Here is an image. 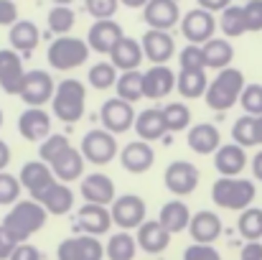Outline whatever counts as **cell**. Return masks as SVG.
I'll return each instance as SVG.
<instances>
[{"label":"cell","mask_w":262,"mask_h":260,"mask_svg":"<svg viewBox=\"0 0 262 260\" xmlns=\"http://www.w3.org/2000/svg\"><path fill=\"white\" fill-rule=\"evenodd\" d=\"M250 166H252L255 178H257V181H262V151H257V153H255V158L250 161Z\"/></svg>","instance_id":"obj_56"},{"label":"cell","mask_w":262,"mask_h":260,"mask_svg":"<svg viewBox=\"0 0 262 260\" xmlns=\"http://www.w3.org/2000/svg\"><path fill=\"white\" fill-rule=\"evenodd\" d=\"M18 178H20L23 189L31 191V196L41 194L43 189H49V186L56 181V176H54L51 166H49L46 161H28V164H23Z\"/></svg>","instance_id":"obj_27"},{"label":"cell","mask_w":262,"mask_h":260,"mask_svg":"<svg viewBox=\"0 0 262 260\" xmlns=\"http://www.w3.org/2000/svg\"><path fill=\"white\" fill-rule=\"evenodd\" d=\"M196 3H199V8L211 10V13H222L224 8H229V5H232V0H196Z\"/></svg>","instance_id":"obj_54"},{"label":"cell","mask_w":262,"mask_h":260,"mask_svg":"<svg viewBox=\"0 0 262 260\" xmlns=\"http://www.w3.org/2000/svg\"><path fill=\"white\" fill-rule=\"evenodd\" d=\"M211 199L222 209H247L255 202V184L239 176H222L211 186Z\"/></svg>","instance_id":"obj_3"},{"label":"cell","mask_w":262,"mask_h":260,"mask_svg":"<svg viewBox=\"0 0 262 260\" xmlns=\"http://www.w3.org/2000/svg\"><path fill=\"white\" fill-rule=\"evenodd\" d=\"M59 260H102L104 258V248L94 235H74L59 243L56 248Z\"/></svg>","instance_id":"obj_11"},{"label":"cell","mask_w":262,"mask_h":260,"mask_svg":"<svg viewBox=\"0 0 262 260\" xmlns=\"http://www.w3.org/2000/svg\"><path fill=\"white\" fill-rule=\"evenodd\" d=\"M163 120H166L168 133H181L191 123V110H188L186 102H171V105L163 107Z\"/></svg>","instance_id":"obj_40"},{"label":"cell","mask_w":262,"mask_h":260,"mask_svg":"<svg viewBox=\"0 0 262 260\" xmlns=\"http://www.w3.org/2000/svg\"><path fill=\"white\" fill-rule=\"evenodd\" d=\"M8 41H10V49L20 51V54H28L36 49V44L41 41V33H38V26L33 21H15L10 26V33H8Z\"/></svg>","instance_id":"obj_31"},{"label":"cell","mask_w":262,"mask_h":260,"mask_svg":"<svg viewBox=\"0 0 262 260\" xmlns=\"http://www.w3.org/2000/svg\"><path fill=\"white\" fill-rule=\"evenodd\" d=\"M8 164H10V148L5 141H0V171H5Z\"/></svg>","instance_id":"obj_55"},{"label":"cell","mask_w":262,"mask_h":260,"mask_svg":"<svg viewBox=\"0 0 262 260\" xmlns=\"http://www.w3.org/2000/svg\"><path fill=\"white\" fill-rule=\"evenodd\" d=\"M89 15L97 18V21H104V18H112L120 8V0H84Z\"/></svg>","instance_id":"obj_47"},{"label":"cell","mask_w":262,"mask_h":260,"mask_svg":"<svg viewBox=\"0 0 262 260\" xmlns=\"http://www.w3.org/2000/svg\"><path fill=\"white\" fill-rule=\"evenodd\" d=\"M188 232H191L193 243L211 245V243L222 235V219H219V214H216V212H211V209H201V212L191 214Z\"/></svg>","instance_id":"obj_24"},{"label":"cell","mask_w":262,"mask_h":260,"mask_svg":"<svg viewBox=\"0 0 262 260\" xmlns=\"http://www.w3.org/2000/svg\"><path fill=\"white\" fill-rule=\"evenodd\" d=\"M49 166H51V171L56 176V181L69 184V181L82 178V171H84V156H82V151H77L74 146H69V148L61 151Z\"/></svg>","instance_id":"obj_26"},{"label":"cell","mask_w":262,"mask_h":260,"mask_svg":"<svg viewBox=\"0 0 262 260\" xmlns=\"http://www.w3.org/2000/svg\"><path fill=\"white\" fill-rule=\"evenodd\" d=\"M87 82L94 89H110V87L117 85V67L112 62H99L94 67H89Z\"/></svg>","instance_id":"obj_41"},{"label":"cell","mask_w":262,"mask_h":260,"mask_svg":"<svg viewBox=\"0 0 262 260\" xmlns=\"http://www.w3.org/2000/svg\"><path fill=\"white\" fill-rule=\"evenodd\" d=\"M239 105L247 115H262V85H245L242 89V97H239Z\"/></svg>","instance_id":"obj_45"},{"label":"cell","mask_w":262,"mask_h":260,"mask_svg":"<svg viewBox=\"0 0 262 260\" xmlns=\"http://www.w3.org/2000/svg\"><path fill=\"white\" fill-rule=\"evenodd\" d=\"M82 199L87 204H112L115 202V184L107 173H89L82 178Z\"/></svg>","instance_id":"obj_25"},{"label":"cell","mask_w":262,"mask_h":260,"mask_svg":"<svg viewBox=\"0 0 262 260\" xmlns=\"http://www.w3.org/2000/svg\"><path fill=\"white\" fill-rule=\"evenodd\" d=\"M232 59H234V49H232V44L229 41H224V38H209L206 44H204V64H206V69H227L229 64H232Z\"/></svg>","instance_id":"obj_34"},{"label":"cell","mask_w":262,"mask_h":260,"mask_svg":"<svg viewBox=\"0 0 262 260\" xmlns=\"http://www.w3.org/2000/svg\"><path fill=\"white\" fill-rule=\"evenodd\" d=\"M20 178L13 176L8 171H0V204L8 207V204H15L18 196H20Z\"/></svg>","instance_id":"obj_44"},{"label":"cell","mask_w":262,"mask_h":260,"mask_svg":"<svg viewBox=\"0 0 262 260\" xmlns=\"http://www.w3.org/2000/svg\"><path fill=\"white\" fill-rule=\"evenodd\" d=\"M239 260H262V243L260 240H250V243L242 248Z\"/></svg>","instance_id":"obj_53"},{"label":"cell","mask_w":262,"mask_h":260,"mask_svg":"<svg viewBox=\"0 0 262 260\" xmlns=\"http://www.w3.org/2000/svg\"><path fill=\"white\" fill-rule=\"evenodd\" d=\"M178 62H181V69H206V64H204V46H199V44L183 46V51L178 54Z\"/></svg>","instance_id":"obj_46"},{"label":"cell","mask_w":262,"mask_h":260,"mask_svg":"<svg viewBox=\"0 0 262 260\" xmlns=\"http://www.w3.org/2000/svg\"><path fill=\"white\" fill-rule=\"evenodd\" d=\"M143 21L150 28L158 31H171L176 23H181V10L176 0H148L143 8Z\"/></svg>","instance_id":"obj_18"},{"label":"cell","mask_w":262,"mask_h":260,"mask_svg":"<svg viewBox=\"0 0 262 260\" xmlns=\"http://www.w3.org/2000/svg\"><path fill=\"white\" fill-rule=\"evenodd\" d=\"M145 202L143 196L138 194H122V196H115L112 207H110V214H112V222L120 227V230H133V227H140L145 222Z\"/></svg>","instance_id":"obj_10"},{"label":"cell","mask_w":262,"mask_h":260,"mask_svg":"<svg viewBox=\"0 0 262 260\" xmlns=\"http://www.w3.org/2000/svg\"><path fill=\"white\" fill-rule=\"evenodd\" d=\"M247 153L242 146L237 143H227V146H219V151L214 153V169L222 173V176H239L247 166Z\"/></svg>","instance_id":"obj_29"},{"label":"cell","mask_w":262,"mask_h":260,"mask_svg":"<svg viewBox=\"0 0 262 260\" xmlns=\"http://www.w3.org/2000/svg\"><path fill=\"white\" fill-rule=\"evenodd\" d=\"M176 89V74L168 64H153L143 72V97L163 99Z\"/></svg>","instance_id":"obj_15"},{"label":"cell","mask_w":262,"mask_h":260,"mask_svg":"<svg viewBox=\"0 0 262 260\" xmlns=\"http://www.w3.org/2000/svg\"><path fill=\"white\" fill-rule=\"evenodd\" d=\"M99 120H102V128L120 135V133H127L133 125H135V110H133V102L122 99V97H112L107 102H102L99 107Z\"/></svg>","instance_id":"obj_9"},{"label":"cell","mask_w":262,"mask_h":260,"mask_svg":"<svg viewBox=\"0 0 262 260\" xmlns=\"http://www.w3.org/2000/svg\"><path fill=\"white\" fill-rule=\"evenodd\" d=\"M186 143L193 153L199 156H209V153H216L219 146H222V133L214 123H199V125H191L188 128V135H186Z\"/></svg>","instance_id":"obj_20"},{"label":"cell","mask_w":262,"mask_h":260,"mask_svg":"<svg viewBox=\"0 0 262 260\" xmlns=\"http://www.w3.org/2000/svg\"><path fill=\"white\" fill-rule=\"evenodd\" d=\"M87 89L79 79H64L56 85V92L51 97V110L61 123H79L84 115Z\"/></svg>","instance_id":"obj_4"},{"label":"cell","mask_w":262,"mask_h":260,"mask_svg":"<svg viewBox=\"0 0 262 260\" xmlns=\"http://www.w3.org/2000/svg\"><path fill=\"white\" fill-rule=\"evenodd\" d=\"M18 245H20V243H15V240H13V235L0 225V260L10 258V255H13V250H15Z\"/></svg>","instance_id":"obj_52"},{"label":"cell","mask_w":262,"mask_h":260,"mask_svg":"<svg viewBox=\"0 0 262 260\" xmlns=\"http://www.w3.org/2000/svg\"><path fill=\"white\" fill-rule=\"evenodd\" d=\"M125 38L122 33V26L112 18H104V21H94L92 28L87 33V44L92 51L97 54H112V49Z\"/></svg>","instance_id":"obj_12"},{"label":"cell","mask_w":262,"mask_h":260,"mask_svg":"<svg viewBox=\"0 0 262 260\" xmlns=\"http://www.w3.org/2000/svg\"><path fill=\"white\" fill-rule=\"evenodd\" d=\"M18 133L31 143L46 141L51 135V115L43 107H26L18 117Z\"/></svg>","instance_id":"obj_13"},{"label":"cell","mask_w":262,"mask_h":260,"mask_svg":"<svg viewBox=\"0 0 262 260\" xmlns=\"http://www.w3.org/2000/svg\"><path fill=\"white\" fill-rule=\"evenodd\" d=\"M183 260H222V255H219L216 248L196 243V245H188L183 250Z\"/></svg>","instance_id":"obj_48"},{"label":"cell","mask_w":262,"mask_h":260,"mask_svg":"<svg viewBox=\"0 0 262 260\" xmlns=\"http://www.w3.org/2000/svg\"><path fill=\"white\" fill-rule=\"evenodd\" d=\"M0 128H3V110H0Z\"/></svg>","instance_id":"obj_60"},{"label":"cell","mask_w":262,"mask_h":260,"mask_svg":"<svg viewBox=\"0 0 262 260\" xmlns=\"http://www.w3.org/2000/svg\"><path fill=\"white\" fill-rule=\"evenodd\" d=\"M232 138H234V143L242 146V148L257 146V117L245 112V115L232 125Z\"/></svg>","instance_id":"obj_37"},{"label":"cell","mask_w":262,"mask_h":260,"mask_svg":"<svg viewBox=\"0 0 262 260\" xmlns=\"http://www.w3.org/2000/svg\"><path fill=\"white\" fill-rule=\"evenodd\" d=\"M138 248H143V253H150V255H158L163 253L168 245H171V232L158 222V219H145L140 227H138Z\"/></svg>","instance_id":"obj_21"},{"label":"cell","mask_w":262,"mask_h":260,"mask_svg":"<svg viewBox=\"0 0 262 260\" xmlns=\"http://www.w3.org/2000/svg\"><path fill=\"white\" fill-rule=\"evenodd\" d=\"M82 156L94 166H104L117 156V138L104 128H92L82 138Z\"/></svg>","instance_id":"obj_6"},{"label":"cell","mask_w":262,"mask_h":260,"mask_svg":"<svg viewBox=\"0 0 262 260\" xmlns=\"http://www.w3.org/2000/svg\"><path fill=\"white\" fill-rule=\"evenodd\" d=\"M143 54L150 64H166L176 54V41L168 31H158V28H148L143 33Z\"/></svg>","instance_id":"obj_16"},{"label":"cell","mask_w":262,"mask_h":260,"mask_svg":"<svg viewBox=\"0 0 262 260\" xmlns=\"http://www.w3.org/2000/svg\"><path fill=\"white\" fill-rule=\"evenodd\" d=\"M163 181L171 194L188 196L199 186V169L188 161H173V164H168V169L163 173Z\"/></svg>","instance_id":"obj_14"},{"label":"cell","mask_w":262,"mask_h":260,"mask_svg":"<svg viewBox=\"0 0 262 260\" xmlns=\"http://www.w3.org/2000/svg\"><path fill=\"white\" fill-rule=\"evenodd\" d=\"M33 199H36L49 214H56V217L72 212V207H74V191H72L64 181H54L49 189H43V191L36 194Z\"/></svg>","instance_id":"obj_19"},{"label":"cell","mask_w":262,"mask_h":260,"mask_svg":"<svg viewBox=\"0 0 262 260\" xmlns=\"http://www.w3.org/2000/svg\"><path fill=\"white\" fill-rule=\"evenodd\" d=\"M74 23H77V15H74V10H72L69 5H54V8L49 10V28H51L54 33L67 36V33L74 28Z\"/></svg>","instance_id":"obj_42"},{"label":"cell","mask_w":262,"mask_h":260,"mask_svg":"<svg viewBox=\"0 0 262 260\" xmlns=\"http://www.w3.org/2000/svg\"><path fill=\"white\" fill-rule=\"evenodd\" d=\"M242 89H245V74H242V69L227 67V69H219V74L209 82L206 94H204V102L211 110H216V112H227L232 105L239 102Z\"/></svg>","instance_id":"obj_2"},{"label":"cell","mask_w":262,"mask_h":260,"mask_svg":"<svg viewBox=\"0 0 262 260\" xmlns=\"http://www.w3.org/2000/svg\"><path fill=\"white\" fill-rule=\"evenodd\" d=\"M219 26V18H214L211 10H204V8H193L183 15L181 21V33L188 44H206L209 38H214V31Z\"/></svg>","instance_id":"obj_8"},{"label":"cell","mask_w":262,"mask_h":260,"mask_svg":"<svg viewBox=\"0 0 262 260\" xmlns=\"http://www.w3.org/2000/svg\"><path fill=\"white\" fill-rule=\"evenodd\" d=\"M133 128H135L138 138H140V141H148V143H150V141H161V138L168 133L161 107H148V110L138 112Z\"/></svg>","instance_id":"obj_28"},{"label":"cell","mask_w":262,"mask_h":260,"mask_svg":"<svg viewBox=\"0 0 262 260\" xmlns=\"http://www.w3.org/2000/svg\"><path fill=\"white\" fill-rule=\"evenodd\" d=\"M54 92H56V85H54V79H51L49 72H43V69H31V72H26L18 94H20V99H23L28 107H43L46 102H51Z\"/></svg>","instance_id":"obj_7"},{"label":"cell","mask_w":262,"mask_h":260,"mask_svg":"<svg viewBox=\"0 0 262 260\" xmlns=\"http://www.w3.org/2000/svg\"><path fill=\"white\" fill-rule=\"evenodd\" d=\"M72 143H69V138L67 135H59V133H51L46 141H41V146H38V158L41 161H46V164H51L61 151H67Z\"/></svg>","instance_id":"obj_43"},{"label":"cell","mask_w":262,"mask_h":260,"mask_svg":"<svg viewBox=\"0 0 262 260\" xmlns=\"http://www.w3.org/2000/svg\"><path fill=\"white\" fill-rule=\"evenodd\" d=\"M138 253V240L127 232V230H120L117 235H112L104 245V255L110 260H133Z\"/></svg>","instance_id":"obj_35"},{"label":"cell","mask_w":262,"mask_h":260,"mask_svg":"<svg viewBox=\"0 0 262 260\" xmlns=\"http://www.w3.org/2000/svg\"><path fill=\"white\" fill-rule=\"evenodd\" d=\"M18 21V5L13 0H0V26H13Z\"/></svg>","instance_id":"obj_51"},{"label":"cell","mask_w":262,"mask_h":260,"mask_svg":"<svg viewBox=\"0 0 262 260\" xmlns=\"http://www.w3.org/2000/svg\"><path fill=\"white\" fill-rule=\"evenodd\" d=\"M23 77H26V69H23L20 54L15 49H0V89L5 94H18Z\"/></svg>","instance_id":"obj_17"},{"label":"cell","mask_w":262,"mask_h":260,"mask_svg":"<svg viewBox=\"0 0 262 260\" xmlns=\"http://www.w3.org/2000/svg\"><path fill=\"white\" fill-rule=\"evenodd\" d=\"M206 87H209V79H206V69H181L176 74V89L181 92V97L186 99H199L206 94Z\"/></svg>","instance_id":"obj_32"},{"label":"cell","mask_w":262,"mask_h":260,"mask_svg":"<svg viewBox=\"0 0 262 260\" xmlns=\"http://www.w3.org/2000/svg\"><path fill=\"white\" fill-rule=\"evenodd\" d=\"M257 146H262V115H257Z\"/></svg>","instance_id":"obj_58"},{"label":"cell","mask_w":262,"mask_h":260,"mask_svg":"<svg viewBox=\"0 0 262 260\" xmlns=\"http://www.w3.org/2000/svg\"><path fill=\"white\" fill-rule=\"evenodd\" d=\"M143 46H140V41L138 38H130V36H125L115 49H112V54H110V62L117 67V69H122V72H133V69H138L140 64H143Z\"/></svg>","instance_id":"obj_30"},{"label":"cell","mask_w":262,"mask_h":260,"mask_svg":"<svg viewBox=\"0 0 262 260\" xmlns=\"http://www.w3.org/2000/svg\"><path fill=\"white\" fill-rule=\"evenodd\" d=\"M74 0H54V5H72Z\"/></svg>","instance_id":"obj_59"},{"label":"cell","mask_w":262,"mask_h":260,"mask_svg":"<svg viewBox=\"0 0 262 260\" xmlns=\"http://www.w3.org/2000/svg\"><path fill=\"white\" fill-rule=\"evenodd\" d=\"M158 222L173 235V232H183L188 230V222H191V209L188 204H183L181 199H173L168 204H163L161 214H158Z\"/></svg>","instance_id":"obj_33"},{"label":"cell","mask_w":262,"mask_h":260,"mask_svg":"<svg viewBox=\"0 0 262 260\" xmlns=\"http://www.w3.org/2000/svg\"><path fill=\"white\" fill-rule=\"evenodd\" d=\"M120 164H122L125 171H130V173H145L156 164V153H153V148H150L148 141H140L138 138V141H133V143H127L122 148Z\"/></svg>","instance_id":"obj_22"},{"label":"cell","mask_w":262,"mask_h":260,"mask_svg":"<svg viewBox=\"0 0 262 260\" xmlns=\"http://www.w3.org/2000/svg\"><path fill=\"white\" fill-rule=\"evenodd\" d=\"M89 56V44L77 38V36H59L56 41H51L49 51H46V59L54 69L59 72H69V69H77L87 62Z\"/></svg>","instance_id":"obj_5"},{"label":"cell","mask_w":262,"mask_h":260,"mask_svg":"<svg viewBox=\"0 0 262 260\" xmlns=\"http://www.w3.org/2000/svg\"><path fill=\"white\" fill-rule=\"evenodd\" d=\"M46 217H49V212L36 199H26V202H15L0 225L13 235L15 243H26L31 235H36L46 225Z\"/></svg>","instance_id":"obj_1"},{"label":"cell","mask_w":262,"mask_h":260,"mask_svg":"<svg viewBox=\"0 0 262 260\" xmlns=\"http://www.w3.org/2000/svg\"><path fill=\"white\" fill-rule=\"evenodd\" d=\"M117 97L127 99V102H138L143 97V72L133 69V72H122V77H117Z\"/></svg>","instance_id":"obj_38"},{"label":"cell","mask_w":262,"mask_h":260,"mask_svg":"<svg viewBox=\"0 0 262 260\" xmlns=\"http://www.w3.org/2000/svg\"><path fill=\"white\" fill-rule=\"evenodd\" d=\"M112 214L107 207L102 204H84L79 212H77V230H82L84 235H104L110 227H112Z\"/></svg>","instance_id":"obj_23"},{"label":"cell","mask_w":262,"mask_h":260,"mask_svg":"<svg viewBox=\"0 0 262 260\" xmlns=\"http://www.w3.org/2000/svg\"><path fill=\"white\" fill-rule=\"evenodd\" d=\"M237 230H239V235L247 243L250 240H260L262 237V209H257V207L242 209V214L237 219Z\"/></svg>","instance_id":"obj_39"},{"label":"cell","mask_w":262,"mask_h":260,"mask_svg":"<svg viewBox=\"0 0 262 260\" xmlns=\"http://www.w3.org/2000/svg\"><path fill=\"white\" fill-rule=\"evenodd\" d=\"M219 28L224 31V36L229 38H237L247 31V18H245V5H229L222 10V18H219Z\"/></svg>","instance_id":"obj_36"},{"label":"cell","mask_w":262,"mask_h":260,"mask_svg":"<svg viewBox=\"0 0 262 260\" xmlns=\"http://www.w3.org/2000/svg\"><path fill=\"white\" fill-rule=\"evenodd\" d=\"M245 18H247V31H262V0L245 3Z\"/></svg>","instance_id":"obj_49"},{"label":"cell","mask_w":262,"mask_h":260,"mask_svg":"<svg viewBox=\"0 0 262 260\" xmlns=\"http://www.w3.org/2000/svg\"><path fill=\"white\" fill-rule=\"evenodd\" d=\"M8 260H43V255H41L38 248H33V245H28V243H20Z\"/></svg>","instance_id":"obj_50"},{"label":"cell","mask_w":262,"mask_h":260,"mask_svg":"<svg viewBox=\"0 0 262 260\" xmlns=\"http://www.w3.org/2000/svg\"><path fill=\"white\" fill-rule=\"evenodd\" d=\"M125 8H145L148 5V0H120Z\"/></svg>","instance_id":"obj_57"}]
</instances>
